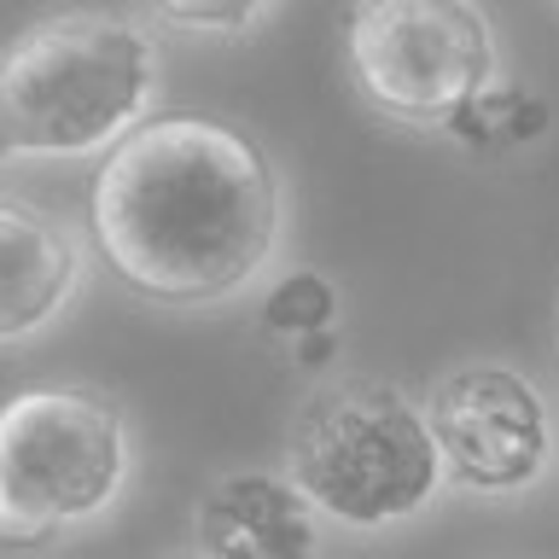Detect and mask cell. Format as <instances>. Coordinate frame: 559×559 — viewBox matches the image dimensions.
I'll use <instances>...</instances> for the list:
<instances>
[{
  "mask_svg": "<svg viewBox=\"0 0 559 559\" xmlns=\"http://www.w3.org/2000/svg\"><path fill=\"white\" fill-rule=\"evenodd\" d=\"M87 234L122 292L157 309H216L274 269L286 187L262 140L234 122L146 117L99 157Z\"/></svg>",
  "mask_w": 559,
  "mask_h": 559,
  "instance_id": "6da1fadb",
  "label": "cell"
},
{
  "mask_svg": "<svg viewBox=\"0 0 559 559\" xmlns=\"http://www.w3.org/2000/svg\"><path fill=\"white\" fill-rule=\"evenodd\" d=\"M157 99V35L129 12H52L0 47V164L105 157Z\"/></svg>",
  "mask_w": 559,
  "mask_h": 559,
  "instance_id": "7a4b0ae2",
  "label": "cell"
},
{
  "mask_svg": "<svg viewBox=\"0 0 559 559\" xmlns=\"http://www.w3.org/2000/svg\"><path fill=\"white\" fill-rule=\"evenodd\" d=\"M286 478L321 524L379 536L443 496L426 408L391 379H326L286 431Z\"/></svg>",
  "mask_w": 559,
  "mask_h": 559,
  "instance_id": "3957f363",
  "label": "cell"
},
{
  "mask_svg": "<svg viewBox=\"0 0 559 559\" xmlns=\"http://www.w3.org/2000/svg\"><path fill=\"white\" fill-rule=\"evenodd\" d=\"M134 426L99 384H35L0 402V548L35 554L117 513Z\"/></svg>",
  "mask_w": 559,
  "mask_h": 559,
  "instance_id": "277c9868",
  "label": "cell"
},
{
  "mask_svg": "<svg viewBox=\"0 0 559 559\" xmlns=\"http://www.w3.org/2000/svg\"><path fill=\"white\" fill-rule=\"evenodd\" d=\"M344 59L356 94L414 129H443L501 82V41L478 0H356Z\"/></svg>",
  "mask_w": 559,
  "mask_h": 559,
  "instance_id": "5b68a950",
  "label": "cell"
},
{
  "mask_svg": "<svg viewBox=\"0 0 559 559\" xmlns=\"http://www.w3.org/2000/svg\"><path fill=\"white\" fill-rule=\"evenodd\" d=\"M443 484L466 496H524L554 472V408L513 361H454L426 391Z\"/></svg>",
  "mask_w": 559,
  "mask_h": 559,
  "instance_id": "8992f818",
  "label": "cell"
},
{
  "mask_svg": "<svg viewBox=\"0 0 559 559\" xmlns=\"http://www.w3.org/2000/svg\"><path fill=\"white\" fill-rule=\"evenodd\" d=\"M199 559H321V519L280 466H234L192 507Z\"/></svg>",
  "mask_w": 559,
  "mask_h": 559,
  "instance_id": "52a82bcc",
  "label": "cell"
},
{
  "mask_svg": "<svg viewBox=\"0 0 559 559\" xmlns=\"http://www.w3.org/2000/svg\"><path fill=\"white\" fill-rule=\"evenodd\" d=\"M87 280V251L59 216L0 199V349L35 344L70 314Z\"/></svg>",
  "mask_w": 559,
  "mask_h": 559,
  "instance_id": "ba28073f",
  "label": "cell"
},
{
  "mask_svg": "<svg viewBox=\"0 0 559 559\" xmlns=\"http://www.w3.org/2000/svg\"><path fill=\"white\" fill-rule=\"evenodd\" d=\"M542 129H548V105H542L531 87H507V82H496L489 94H478L443 122V134L454 146H466L478 157L519 152V146H531V140H542Z\"/></svg>",
  "mask_w": 559,
  "mask_h": 559,
  "instance_id": "9c48e42d",
  "label": "cell"
},
{
  "mask_svg": "<svg viewBox=\"0 0 559 559\" xmlns=\"http://www.w3.org/2000/svg\"><path fill=\"white\" fill-rule=\"evenodd\" d=\"M338 321V286L314 269H297V274H280L269 297H262V326L286 344H304L314 332H332Z\"/></svg>",
  "mask_w": 559,
  "mask_h": 559,
  "instance_id": "30bf717a",
  "label": "cell"
},
{
  "mask_svg": "<svg viewBox=\"0 0 559 559\" xmlns=\"http://www.w3.org/2000/svg\"><path fill=\"white\" fill-rule=\"evenodd\" d=\"M269 7L274 0H152V12L187 35H245L269 17Z\"/></svg>",
  "mask_w": 559,
  "mask_h": 559,
  "instance_id": "8fae6325",
  "label": "cell"
},
{
  "mask_svg": "<svg viewBox=\"0 0 559 559\" xmlns=\"http://www.w3.org/2000/svg\"><path fill=\"white\" fill-rule=\"evenodd\" d=\"M292 356L304 361V367H321V361H332V356H338V332H314V338L292 344Z\"/></svg>",
  "mask_w": 559,
  "mask_h": 559,
  "instance_id": "7c38bea8",
  "label": "cell"
}]
</instances>
